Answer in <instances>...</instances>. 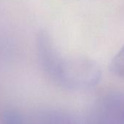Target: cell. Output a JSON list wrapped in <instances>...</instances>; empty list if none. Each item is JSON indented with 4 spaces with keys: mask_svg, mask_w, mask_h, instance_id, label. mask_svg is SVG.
Returning <instances> with one entry per match:
<instances>
[{
    "mask_svg": "<svg viewBox=\"0 0 124 124\" xmlns=\"http://www.w3.org/2000/svg\"><path fill=\"white\" fill-rule=\"evenodd\" d=\"M38 54L41 65L52 78L60 80L71 78L95 80L99 70L94 62L85 58H66L55 48L47 33L41 31L37 38Z\"/></svg>",
    "mask_w": 124,
    "mask_h": 124,
    "instance_id": "obj_1",
    "label": "cell"
},
{
    "mask_svg": "<svg viewBox=\"0 0 124 124\" xmlns=\"http://www.w3.org/2000/svg\"><path fill=\"white\" fill-rule=\"evenodd\" d=\"M110 69L116 75L124 77V45L112 59Z\"/></svg>",
    "mask_w": 124,
    "mask_h": 124,
    "instance_id": "obj_2",
    "label": "cell"
}]
</instances>
